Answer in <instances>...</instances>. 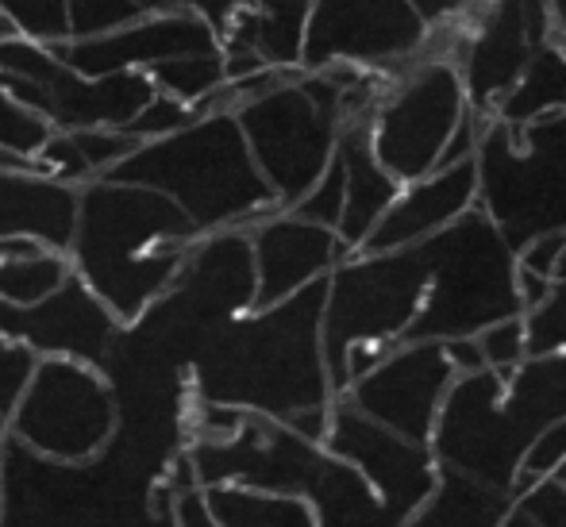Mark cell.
Here are the masks:
<instances>
[{
    "instance_id": "1",
    "label": "cell",
    "mask_w": 566,
    "mask_h": 527,
    "mask_svg": "<svg viewBox=\"0 0 566 527\" xmlns=\"http://www.w3.org/2000/svg\"><path fill=\"white\" fill-rule=\"evenodd\" d=\"M321 316L324 282H313L277 305L228 319L189 370L193 401L228 404L282 423L301 412L328 409L336 389L324 366Z\"/></svg>"
},
{
    "instance_id": "2",
    "label": "cell",
    "mask_w": 566,
    "mask_h": 527,
    "mask_svg": "<svg viewBox=\"0 0 566 527\" xmlns=\"http://www.w3.org/2000/svg\"><path fill=\"white\" fill-rule=\"evenodd\" d=\"M193 243L197 228L155 189L113 178L77 186L70 266L119 324H132L170 289Z\"/></svg>"
},
{
    "instance_id": "3",
    "label": "cell",
    "mask_w": 566,
    "mask_h": 527,
    "mask_svg": "<svg viewBox=\"0 0 566 527\" xmlns=\"http://www.w3.org/2000/svg\"><path fill=\"white\" fill-rule=\"evenodd\" d=\"M566 420V350L524 358L516 370L459 373L432 431L436 466L513 497L516 470L536 435Z\"/></svg>"
},
{
    "instance_id": "4",
    "label": "cell",
    "mask_w": 566,
    "mask_h": 527,
    "mask_svg": "<svg viewBox=\"0 0 566 527\" xmlns=\"http://www.w3.org/2000/svg\"><path fill=\"white\" fill-rule=\"evenodd\" d=\"M170 466L124 439L85 462H59L15 439L0 443V527H150L174 497Z\"/></svg>"
},
{
    "instance_id": "5",
    "label": "cell",
    "mask_w": 566,
    "mask_h": 527,
    "mask_svg": "<svg viewBox=\"0 0 566 527\" xmlns=\"http://www.w3.org/2000/svg\"><path fill=\"white\" fill-rule=\"evenodd\" d=\"M105 178L170 197L197 235L251 228L262 215L277 212L274 189L254 166L235 116L224 108L201 112L174 135L139 143Z\"/></svg>"
},
{
    "instance_id": "6",
    "label": "cell",
    "mask_w": 566,
    "mask_h": 527,
    "mask_svg": "<svg viewBox=\"0 0 566 527\" xmlns=\"http://www.w3.org/2000/svg\"><path fill=\"white\" fill-rule=\"evenodd\" d=\"M420 251L428 262V293L401 342L474 339L497 319L524 316L516 297V251L478 204L424 239Z\"/></svg>"
},
{
    "instance_id": "7",
    "label": "cell",
    "mask_w": 566,
    "mask_h": 527,
    "mask_svg": "<svg viewBox=\"0 0 566 527\" xmlns=\"http://www.w3.org/2000/svg\"><path fill=\"white\" fill-rule=\"evenodd\" d=\"M254 166L274 189L277 209H293L328 170L343 131V70H290L259 97L231 108Z\"/></svg>"
},
{
    "instance_id": "8",
    "label": "cell",
    "mask_w": 566,
    "mask_h": 527,
    "mask_svg": "<svg viewBox=\"0 0 566 527\" xmlns=\"http://www.w3.org/2000/svg\"><path fill=\"white\" fill-rule=\"evenodd\" d=\"M474 173L478 209L513 251L566 231V112L532 124L485 119Z\"/></svg>"
},
{
    "instance_id": "9",
    "label": "cell",
    "mask_w": 566,
    "mask_h": 527,
    "mask_svg": "<svg viewBox=\"0 0 566 527\" xmlns=\"http://www.w3.org/2000/svg\"><path fill=\"white\" fill-rule=\"evenodd\" d=\"M424 293L428 262L420 243L381 254L350 251L324 277L321 342L336 397L347 389V370H343L347 355H355V350L389 355L417 319Z\"/></svg>"
},
{
    "instance_id": "10",
    "label": "cell",
    "mask_w": 566,
    "mask_h": 527,
    "mask_svg": "<svg viewBox=\"0 0 566 527\" xmlns=\"http://www.w3.org/2000/svg\"><path fill=\"white\" fill-rule=\"evenodd\" d=\"M0 89L35 112L51 131H90V127H119L155 97L147 74H105L85 77L59 59L54 46L31 39H0Z\"/></svg>"
},
{
    "instance_id": "11",
    "label": "cell",
    "mask_w": 566,
    "mask_h": 527,
    "mask_svg": "<svg viewBox=\"0 0 566 527\" xmlns=\"http://www.w3.org/2000/svg\"><path fill=\"white\" fill-rule=\"evenodd\" d=\"M467 93L451 59H420L394 74L370 116V147L397 181L440 170V155L467 116Z\"/></svg>"
},
{
    "instance_id": "12",
    "label": "cell",
    "mask_w": 566,
    "mask_h": 527,
    "mask_svg": "<svg viewBox=\"0 0 566 527\" xmlns=\"http://www.w3.org/2000/svg\"><path fill=\"white\" fill-rule=\"evenodd\" d=\"M8 439L59 462H85L105 451L116 404L105 373L74 358H39L35 378L8 417Z\"/></svg>"
},
{
    "instance_id": "13",
    "label": "cell",
    "mask_w": 566,
    "mask_h": 527,
    "mask_svg": "<svg viewBox=\"0 0 566 527\" xmlns=\"http://www.w3.org/2000/svg\"><path fill=\"white\" fill-rule=\"evenodd\" d=\"M428 31L409 0H313L301 35V70L358 66L401 74L424 59Z\"/></svg>"
},
{
    "instance_id": "14",
    "label": "cell",
    "mask_w": 566,
    "mask_h": 527,
    "mask_svg": "<svg viewBox=\"0 0 566 527\" xmlns=\"http://www.w3.org/2000/svg\"><path fill=\"white\" fill-rule=\"evenodd\" d=\"M324 446L301 439L290 423L243 412L235 431L220 439H189L186 459L197 489H254L301 497Z\"/></svg>"
},
{
    "instance_id": "15",
    "label": "cell",
    "mask_w": 566,
    "mask_h": 527,
    "mask_svg": "<svg viewBox=\"0 0 566 527\" xmlns=\"http://www.w3.org/2000/svg\"><path fill=\"white\" fill-rule=\"evenodd\" d=\"M552 39L555 28L547 0H482V12L467 31H459L451 54L462 77L467 108L490 119L501 97L539 54V46Z\"/></svg>"
},
{
    "instance_id": "16",
    "label": "cell",
    "mask_w": 566,
    "mask_h": 527,
    "mask_svg": "<svg viewBox=\"0 0 566 527\" xmlns=\"http://www.w3.org/2000/svg\"><path fill=\"white\" fill-rule=\"evenodd\" d=\"M454 378L459 370L451 366L443 342H397L374 370L350 381L339 397L409 443H432L443 397Z\"/></svg>"
},
{
    "instance_id": "17",
    "label": "cell",
    "mask_w": 566,
    "mask_h": 527,
    "mask_svg": "<svg viewBox=\"0 0 566 527\" xmlns=\"http://www.w3.org/2000/svg\"><path fill=\"white\" fill-rule=\"evenodd\" d=\"M321 446L328 454H336V459H343L347 466H355L370 482V489L401 520H409L432 497L436 482H440V466H436L428 443H409L397 431L381 428L378 420L363 417L343 397L332 401L328 435H324Z\"/></svg>"
},
{
    "instance_id": "18",
    "label": "cell",
    "mask_w": 566,
    "mask_h": 527,
    "mask_svg": "<svg viewBox=\"0 0 566 527\" xmlns=\"http://www.w3.org/2000/svg\"><path fill=\"white\" fill-rule=\"evenodd\" d=\"M119 327L124 324L85 289L82 277H70L35 305L0 301V339L28 342L39 358H74L101 370Z\"/></svg>"
},
{
    "instance_id": "19",
    "label": "cell",
    "mask_w": 566,
    "mask_h": 527,
    "mask_svg": "<svg viewBox=\"0 0 566 527\" xmlns=\"http://www.w3.org/2000/svg\"><path fill=\"white\" fill-rule=\"evenodd\" d=\"M66 66H74L85 77L105 74H147L150 66L186 54L220 51V35L193 12H163V15H139L124 28L108 31L97 39H70L54 46Z\"/></svg>"
},
{
    "instance_id": "20",
    "label": "cell",
    "mask_w": 566,
    "mask_h": 527,
    "mask_svg": "<svg viewBox=\"0 0 566 527\" xmlns=\"http://www.w3.org/2000/svg\"><path fill=\"white\" fill-rule=\"evenodd\" d=\"M254 259V308L277 305L305 285L324 282L347 259L339 235L321 223H308L293 212H270L247 228Z\"/></svg>"
},
{
    "instance_id": "21",
    "label": "cell",
    "mask_w": 566,
    "mask_h": 527,
    "mask_svg": "<svg viewBox=\"0 0 566 527\" xmlns=\"http://www.w3.org/2000/svg\"><path fill=\"white\" fill-rule=\"evenodd\" d=\"M478 204V173L474 158L454 166H440V170L424 173L417 181H405L401 193L386 209L366 243L358 251L381 254V251H401V246H417L443 231L448 223L459 220L467 209Z\"/></svg>"
},
{
    "instance_id": "22",
    "label": "cell",
    "mask_w": 566,
    "mask_h": 527,
    "mask_svg": "<svg viewBox=\"0 0 566 527\" xmlns=\"http://www.w3.org/2000/svg\"><path fill=\"white\" fill-rule=\"evenodd\" d=\"M336 158L343 166V215L336 223V235L347 251H358L374 223L386 215L394 197L401 193V181L378 162L370 147V119H350L343 124Z\"/></svg>"
},
{
    "instance_id": "23",
    "label": "cell",
    "mask_w": 566,
    "mask_h": 527,
    "mask_svg": "<svg viewBox=\"0 0 566 527\" xmlns=\"http://www.w3.org/2000/svg\"><path fill=\"white\" fill-rule=\"evenodd\" d=\"M77 186L51 173L0 170V239L28 235L51 251H66L74 235Z\"/></svg>"
},
{
    "instance_id": "24",
    "label": "cell",
    "mask_w": 566,
    "mask_h": 527,
    "mask_svg": "<svg viewBox=\"0 0 566 527\" xmlns=\"http://www.w3.org/2000/svg\"><path fill=\"white\" fill-rule=\"evenodd\" d=\"M305 505L316 527H401L405 520L370 489L355 466L324 451L305 485Z\"/></svg>"
},
{
    "instance_id": "25",
    "label": "cell",
    "mask_w": 566,
    "mask_h": 527,
    "mask_svg": "<svg viewBox=\"0 0 566 527\" xmlns=\"http://www.w3.org/2000/svg\"><path fill=\"white\" fill-rule=\"evenodd\" d=\"M509 500H513L509 493L478 485L462 474H451V470H440L432 497L401 527H497Z\"/></svg>"
},
{
    "instance_id": "26",
    "label": "cell",
    "mask_w": 566,
    "mask_h": 527,
    "mask_svg": "<svg viewBox=\"0 0 566 527\" xmlns=\"http://www.w3.org/2000/svg\"><path fill=\"white\" fill-rule=\"evenodd\" d=\"M566 112V46L559 39L539 46V54L528 62L513 89L501 97L490 119L501 124H532L539 116H555Z\"/></svg>"
},
{
    "instance_id": "27",
    "label": "cell",
    "mask_w": 566,
    "mask_h": 527,
    "mask_svg": "<svg viewBox=\"0 0 566 527\" xmlns=\"http://www.w3.org/2000/svg\"><path fill=\"white\" fill-rule=\"evenodd\" d=\"M217 527H316L305 497H282V493L254 489H201Z\"/></svg>"
},
{
    "instance_id": "28",
    "label": "cell",
    "mask_w": 566,
    "mask_h": 527,
    "mask_svg": "<svg viewBox=\"0 0 566 527\" xmlns=\"http://www.w3.org/2000/svg\"><path fill=\"white\" fill-rule=\"evenodd\" d=\"M74 277L66 251H31L20 259L0 262V301L4 305H35V301L51 297L59 285H66Z\"/></svg>"
},
{
    "instance_id": "29",
    "label": "cell",
    "mask_w": 566,
    "mask_h": 527,
    "mask_svg": "<svg viewBox=\"0 0 566 527\" xmlns=\"http://www.w3.org/2000/svg\"><path fill=\"white\" fill-rule=\"evenodd\" d=\"M150 85L166 97L181 101V105H193L201 112L205 101L228 82L224 74V54L220 51H205V54H186V59H170L158 62L147 70Z\"/></svg>"
},
{
    "instance_id": "30",
    "label": "cell",
    "mask_w": 566,
    "mask_h": 527,
    "mask_svg": "<svg viewBox=\"0 0 566 527\" xmlns=\"http://www.w3.org/2000/svg\"><path fill=\"white\" fill-rule=\"evenodd\" d=\"M0 15L12 23L15 35L31 39V43H70L66 0H0Z\"/></svg>"
},
{
    "instance_id": "31",
    "label": "cell",
    "mask_w": 566,
    "mask_h": 527,
    "mask_svg": "<svg viewBox=\"0 0 566 527\" xmlns=\"http://www.w3.org/2000/svg\"><path fill=\"white\" fill-rule=\"evenodd\" d=\"M497 527H566V485L559 477H539L509 500Z\"/></svg>"
},
{
    "instance_id": "32",
    "label": "cell",
    "mask_w": 566,
    "mask_h": 527,
    "mask_svg": "<svg viewBox=\"0 0 566 527\" xmlns=\"http://www.w3.org/2000/svg\"><path fill=\"white\" fill-rule=\"evenodd\" d=\"M524 350L528 358L566 350V277H555L547 297L524 313Z\"/></svg>"
},
{
    "instance_id": "33",
    "label": "cell",
    "mask_w": 566,
    "mask_h": 527,
    "mask_svg": "<svg viewBox=\"0 0 566 527\" xmlns=\"http://www.w3.org/2000/svg\"><path fill=\"white\" fill-rule=\"evenodd\" d=\"M135 0H66V23L70 39H97L124 23L139 20Z\"/></svg>"
},
{
    "instance_id": "34",
    "label": "cell",
    "mask_w": 566,
    "mask_h": 527,
    "mask_svg": "<svg viewBox=\"0 0 566 527\" xmlns=\"http://www.w3.org/2000/svg\"><path fill=\"white\" fill-rule=\"evenodd\" d=\"M70 139H74V147H77V155H82L90 178H105L113 166H119L135 147H139V139H132V135L119 131V127H90V131H70Z\"/></svg>"
},
{
    "instance_id": "35",
    "label": "cell",
    "mask_w": 566,
    "mask_h": 527,
    "mask_svg": "<svg viewBox=\"0 0 566 527\" xmlns=\"http://www.w3.org/2000/svg\"><path fill=\"white\" fill-rule=\"evenodd\" d=\"M197 116H201V112H197L193 105H181V101H174V97H166V93L155 89V97L135 112L132 124H127L124 131L139 143H150V139H163V135L181 131V127L193 124Z\"/></svg>"
},
{
    "instance_id": "36",
    "label": "cell",
    "mask_w": 566,
    "mask_h": 527,
    "mask_svg": "<svg viewBox=\"0 0 566 527\" xmlns=\"http://www.w3.org/2000/svg\"><path fill=\"white\" fill-rule=\"evenodd\" d=\"M39 355L20 339H0V420L15 412L20 397L28 393L31 378H35Z\"/></svg>"
},
{
    "instance_id": "37",
    "label": "cell",
    "mask_w": 566,
    "mask_h": 527,
    "mask_svg": "<svg viewBox=\"0 0 566 527\" xmlns=\"http://www.w3.org/2000/svg\"><path fill=\"white\" fill-rule=\"evenodd\" d=\"M478 350H482V362L485 370H497V373H509L528 358L524 350V316H513V319H497V324L482 327L474 335Z\"/></svg>"
},
{
    "instance_id": "38",
    "label": "cell",
    "mask_w": 566,
    "mask_h": 527,
    "mask_svg": "<svg viewBox=\"0 0 566 527\" xmlns=\"http://www.w3.org/2000/svg\"><path fill=\"white\" fill-rule=\"evenodd\" d=\"M285 212H293V215H301V220L321 223V228L336 231V223H339V215H343V166H339L336 155H332L328 170L321 173V181H316V186L308 189V193L301 197L293 209H285Z\"/></svg>"
},
{
    "instance_id": "39",
    "label": "cell",
    "mask_w": 566,
    "mask_h": 527,
    "mask_svg": "<svg viewBox=\"0 0 566 527\" xmlns=\"http://www.w3.org/2000/svg\"><path fill=\"white\" fill-rule=\"evenodd\" d=\"M566 462V420L552 423V428H544L536 435V443L524 451L521 459V470H516V485H513V497L521 489H528L532 482H539V477H552L555 470H559Z\"/></svg>"
},
{
    "instance_id": "40",
    "label": "cell",
    "mask_w": 566,
    "mask_h": 527,
    "mask_svg": "<svg viewBox=\"0 0 566 527\" xmlns=\"http://www.w3.org/2000/svg\"><path fill=\"white\" fill-rule=\"evenodd\" d=\"M46 135H51V127H46L35 112H28L20 101H12L0 89V147L35 158V150L43 147Z\"/></svg>"
},
{
    "instance_id": "41",
    "label": "cell",
    "mask_w": 566,
    "mask_h": 527,
    "mask_svg": "<svg viewBox=\"0 0 566 527\" xmlns=\"http://www.w3.org/2000/svg\"><path fill=\"white\" fill-rule=\"evenodd\" d=\"M143 15H163V12H193L209 23L217 35H224L228 23L235 20L243 8H254V0H135Z\"/></svg>"
},
{
    "instance_id": "42",
    "label": "cell",
    "mask_w": 566,
    "mask_h": 527,
    "mask_svg": "<svg viewBox=\"0 0 566 527\" xmlns=\"http://www.w3.org/2000/svg\"><path fill=\"white\" fill-rule=\"evenodd\" d=\"M563 246H566V231H555V235H539V239H532L528 246H521V251H516V266L532 270V274L555 277V270H559V259H563Z\"/></svg>"
},
{
    "instance_id": "43",
    "label": "cell",
    "mask_w": 566,
    "mask_h": 527,
    "mask_svg": "<svg viewBox=\"0 0 566 527\" xmlns=\"http://www.w3.org/2000/svg\"><path fill=\"white\" fill-rule=\"evenodd\" d=\"M174 513H178V527H217L201 489H181L174 497Z\"/></svg>"
},
{
    "instance_id": "44",
    "label": "cell",
    "mask_w": 566,
    "mask_h": 527,
    "mask_svg": "<svg viewBox=\"0 0 566 527\" xmlns=\"http://www.w3.org/2000/svg\"><path fill=\"white\" fill-rule=\"evenodd\" d=\"M420 15H424L428 28H440V23H451V20H462L478 0H409Z\"/></svg>"
},
{
    "instance_id": "45",
    "label": "cell",
    "mask_w": 566,
    "mask_h": 527,
    "mask_svg": "<svg viewBox=\"0 0 566 527\" xmlns=\"http://www.w3.org/2000/svg\"><path fill=\"white\" fill-rule=\"evenodd\" d=\"M555 277H544V274H532V270L516 266V297H521V308L528 313V308H536L539 301L547 297V289H552Z\"/></svg>"
},
{
    "instance_id": "46",
    "label": "cell",
    "mask_w": 566,
    "mask_h": 527,
    "mask_svg": "<svg viewBox=\"0 0 566 527\" xmlns=\"http://www.w3.org/2000/svg\"><path fill=\"white\" fill-rule=\"evenodd\" d=\"M443 350H448V358H451V366L459 373H474V370H482V350H478V342L474 339H448L443 342Z\"/></svg>"
},
{
    "instance_id": "47",
    "label": "cell",
    "mask_w": 566,
    "mask_h": 527,
    "mask_svg": "<svg viewBox=\"0 0 566 527\" xmlns=\"http://www.w3.org/2000/svg\"><path fill=\"white\" fill-rule=\"evenodd\" d=\"M552 8V28H555V39L566 46V0H547Z\"/></svg>"
},
{
    "instance_id": "48",
    "label": "cell",
    "mask_w": 566,
    "mask_h": 527,
    "mask_svg": "<svg viewBox=\"0 0 566 527\" xmlns=\"http://www.w3.org/2000/svg\"><path fill=\"white\" fill-rule=\"evenodd\" d=\"M178 497V493H174ZM174 497H166L163 505H158L155 520H150V527H178V513H174Z\"/></svg>"
},
{
    "instance_id": "49",
    "label": "cell",
    "mask_w": 566,
    "mask_h": 527,
    "mask_svg": "<svg viewBox=\"0 0 566 527\" xmlns=\"http://www.w3.org/2000/svg\"><path fill=\"white\" fill-rule=\"evenodd\" d=\"M12 35H15V31H12V23H8L4 15H0V39H12Z\"/></svg>"
},
{
    "instance_id": "50",
    "label": "cell",
    "mask_w": 566,
    "mask_h": 527,
    "mask_svg": "<svg viewBox=\"0 0 566 527\" xmlns=\"http://www.w3.org/2000/svg\"><path fill=\"white\" fill-rule=\"evenodd\" d=\"M555 277H566V246H563V259H559V270H555Z\"/></svg>"
},
{
    "instance_id": "51",
    "label": "cell",
    "mask_w": 566,
    "mask_h": 527,
    "mask_svg": "<svg viewBox=\"0 0 566 527\" xmlns=\"http://www.w3.org/2000/svg\"><path fill=\"white\" fill-rule=\"evenodd\" d=\"M552 477H559V482L566 485V462H563V466H559V470H555V474H552Z\"/></svg>"
},
{
    "instance_id": "52",
    "label": "cell",
    "mask_w": 566,
    "mask_h": 527,
    "mask_svg": "<svg viewBox=\"0 0 566 527\" xmlns=\"http://www.w3.org/2000/svg\"><path fill=\"white\" fill-rule=\"evenodd\" d=\"M8 439V428H4V420H0V443H4Z\"/></svg>"
}]
</instances>
